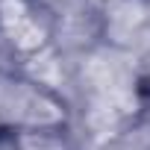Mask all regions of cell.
Listing matches in <instances>:
<instances>
[{"label": "cell", "instance_id": "cell-4", "mask_svg": "<svg viewBox=\"0 0 150 150\" xmlns=\"http://www.w3.org/2000/svg\"><path fill=\"white\" fill-rule=\"evenodd\" d=\"M147 3H150V0H147Z\"/></svg>", "mask_w": 150, "mask_h": 150}, {"label": "cell", "instance_id": "cell-1", "mask_svg": "<svg viewBox=\"0 0 150 150\" xmlns=\"http://www.w3.org/2000/svg\"><path fill=\"white\" fill-rule=\"evenodd\" d=\"M68 127L71 106L56 88L0 65V141H9L24 132Z\"/></svg>", "mask_w": 150, "mask_h": 150}, {"label": "cell", "instance_id": "cell-3", "mask_svg": "<svg viewBox=\"0 0 150 150\" xmlns=\"http://www.w3.org/2000/svg\"><path fill=\"white\" fill-rule=\"evenodd\" d=\"M135 94L141 103L150 106V50L141 56L138 62V71H135Z\"/></svg>", "mask_w": 150, "mask_h": 150}, {"label": "cell", "instance_id": "cell-2", "mask_svg": "<svg viewBox=\"0 0 150 150\" xmlns=\"http://www.w3.org/2000/svg\"><path fill=\"white\" fill-rule=\"evenodd\" d=\"M0 41L15 56H38L53 41V21L38 0H0Z\"/></svg>", "mask_w": 150, "mask_h": 150}]
</instances>
